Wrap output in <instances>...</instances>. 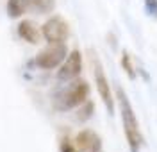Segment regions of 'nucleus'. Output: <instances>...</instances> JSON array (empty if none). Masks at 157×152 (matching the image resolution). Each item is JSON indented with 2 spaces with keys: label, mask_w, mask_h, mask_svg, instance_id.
<instances>
[{
  "label": "nucleus",
  "mask_w": 157,
  "mask_h": 152,
  "mask_svg": "<svg viewBox=\"0 0 157 152\" xmlns=\"http://www.w3.org/2000/svg\"><path fill=\"white\" fill-rule=\"evenodd\" d=\"M75 147L78 152H104L102 140L93 129H82L75 136Z\"/></svg>",
  "instance_id": "7"
},
{
  "label": "nucleus",
  "mask_w": 157,
  "mask_h": 152,
  "mask_svg": "<svg viewBox=\"0 0 157 152\" xmlns=\"http://www.w3.org/2000/svg\"><path fill=\"white\" fill-rule=\"evenodd\" d=\"M66 56H68V49L64 43H48V47L43 49L36 56L34 63L43 70H54L61 66V63L66 59Z\"/></svg>",
  "instance_id": "3"
},
{
  "label": "nucleus",
  "mask_w": 157,
  "mask_h": 152,
  "mask_svg": "<svg viewBox=\"0 0 157 152\" xmlns=\"http://www.w3.org/2000/svg\"><path fill=\"white\" fill-rule=\"evenodd\" d=\"M93 75H95V84H97V91L100 99L104 102L105 109L109 115H114V97L111 91V84L107 81V75L104 72V66L100 64L98 57H93Z\"/></svg>",
  "instance_id": "4"
},
{
  "label": "nucleus",
  "mask_w": 157,
  "mask_h": 152,
  "mask_svg": "<svg viewBox=\"0 0 157 152\" xmlns=\"http://www.w3.org/2000/svg\"><path fill=\"white\" fill-rule=\"evenodd\" d=\"M89 99V84L80 79H73L56 99V107L59 111H70L82 106Z\"/></svg>",
  "instance_id": "2"
},
{
  "label": "nucleus",
  "mask_w": 157,
  "mask_h": 152,
  "mask_svg": "<svg viewBox=\"0 0 157 152\" xmlns=\"http://www.w3.org/2000/svg\"><path fill=\"white\" fill-rule=\"evenodd\" d=\"M82 72V54L78 50H71L68 52L66 59L61 63L57 70V79L59 81H73L77 79Z\"/></svg>",
  "instance_id": "6"
},
{
  "label": "nucleus",
  "mask_w": 157,
  "mask_h": 152,
  "mask_svg": "<svg viewBox=\"0 0 157 152\" xmlns=\"http://www.w3.org/2000/svg\"><path fill=\"white\" fill-rule=\"evenodd\" d=\"M145 9L152 18L157 20V0H145Z\"/></svg>",
  "instance_id": "13"
},
{
  "label": "nucleus",
  "mask_w": 157,
  "mask_h": 152,
  "mask_svg": "<svg viewBox=\"0 0 157 152\" xmlns=\"http://www.w3.org/2000/svg\"><path fill=\"white\" fill-rule=\"evenodd\" d=\"M93 109H95L93 102H91V100H86L84 104H82L80 111L77 113V120H80V122H86L88 118H91V116H93Z\"/></svg>",
  "instance_id": "12"
},
{
  "label": "nucleus",
  "mask_w": 157,
  "mask_h": 152,
  "mask_svg": "<svg viewBox=\"0 0 157 152\" xmlns=\"http://www.w3.org/2000/svg\"><path fill=\"white\" fill-rule=\"evenodd\" d=\"M29 9L36 14H48L56 9V0H27Z\"/></svg>",
  "instance_id": "9"
},
{
  "label": "nucleus",
  "mask_w": 157,
  "mask_h": 152,
  "mask_svg": "<svg viewBox=\"0 0 157 152\" xmlns=\"http://www.w3.org/2000/svg\"><path fill=\"white\" fill-rule=\"evenodd\" d=\"M116 100H118V107H120V115H121V122H123V132H125V138H127L128 149H130V152H139V149L145 143V138L141 134L134 107H132L127 93L123 91L121 86L116 88Z\"/></svg>",
  "instance_id": "1"
},
{
  "label": "nucleus",
  "mask_w": 157,
  "mask_h": 152,
  "mask_svg": "<svg viewBox=\"0 0 157 152\" xmlns=\"http://www.w3.org/2000/svg\"><path fill=\"white\" fill-rule=\"evenodd\" d=\"M61 152H78V150L73 143H70L68 140H63L61 142Z\"/></svg>",
  "instance_id": "14"
},
{
  "label": "nucleus",
  "mask_w": 157,
  "mask_h": 152,
  "mask_svg": "<svg viewBox=\"0 0 157 152\" xmlns=\"http://www.w3.org/2000/svg\"><path fill=\"white\" fill-rule=\"evenodd\" d=\"M121 66L130 79H136V70H134V64H132V59H130V54L127 50H123L121 54Z\"/></svg>",
  "instance_id": "11"
},
{
  "label": "nucleus",
  "mask_w": 157,
  "mask_h": 152,
  "mask_svg": "<svg viewBox=\"0 0 157 152\" xmlns=\"http://www.w3.org/2000/svg\"><path fill=\"white\" fill-rule=\"evenodd\" d=\"M27 9H29L27 0H7V14L11 18H20Z\"/></svg>",
  "instance_id": "10"
},
{
  "label": "nucleus",
  "mask_w": 157,
  "mask_h": 152,
  "mask_svg": "<svg viewBox=\"0 0 157 152\" xmlns=\"http://www.w3.org/2000/svg\"><path fill=\"white\" fill-rule=\"evenodd\" d=\"M18 36L21 38L23 41H27L30 45H38L39 43V38L43 36L41 30L38 29V25L30 20H23L18 23Z\"/></svg>",
  "instance_id": "8"
},
{
  "label": "nucleus",
  "mask_w": 157,
  "mask_h": 152,
  "mask_svg": "<svg viewBox=\"0 0 157 152\" xmlns=\"http://www.w3.org/2000/svg\"><path fill=\"white\" fill-rule=\"evenodd\" d=\"M41 34H43L45 41H48V43H64L70 36V25L63 16L56 14L43 23Z\"/></svg>",
  "instance_id": "5"
}]
</instances>
